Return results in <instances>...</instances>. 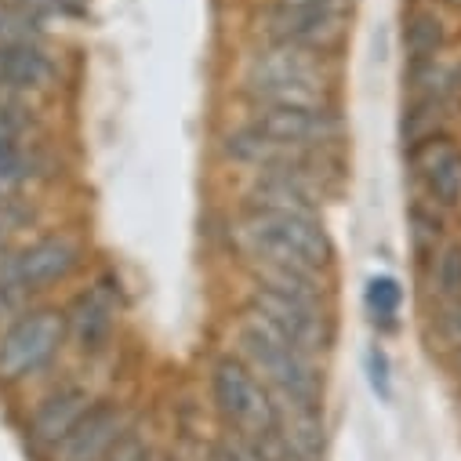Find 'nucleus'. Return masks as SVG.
Returning a JSON list of instances; mask_svg holds the SVG:
<instances>
[{
	"label": "nucleus",
	"instance_id": "1",
	"mask_svg": "<svg viewBox=\"0 0 461 461\" xmlns=\"http://www.w3.org/2000/svg\"><path fill=\"white\" fill-rule=\"evenodd\" d=\"M229 244L244 266L291 269L309 276L338 273V244L330 229L316 214H284V211H240L229 218Z\"/></svg>",
	"mask_w": 461,
	"mask_h": 461
},
{
	"label": "nucleus",
	"instance_id": "2",
	"mask_svg": "<svg viewBox=\"0 0 461 461\" xmlns=\"http://www.w3.org/2000/svg\"><path fill=\"white\" fill-rule=\"evenodd\" d=\"M225 349L233 357H240L262 378V385L273 396L323 411V396H327L323 360H312V357L298 353L284 334H276L244 302H237V312L229 316V345Z\"/></svg>",
	"mask_w": 461,
	"mask_h": 461
},
{
	"label": "nucleus",
	"instance_id": "3",
	"mask_svg": "<svg viewBox=\"0 0 461 461\" xmlns=\"http://www.w3.org/2000/svg\"><path fill=\"white\" fill-rule=\"evenodd\" d=\"M66 316L62 305L33 302L15 323L0 330V393H23L51 378L66 357Z\"/></svg>",
	"mask_w": 461,
	"mask_h": 461
},
{
	"label": "nucleus",
	"instance_id": "4",
	"mask_svg": "<svg viewBox=\"0 0 461 461\" xmlns=\"http://www.w3.org/2000/svg\"><path fill=\"white\" fill-rule=\"evenodd\" d=\"M87 262H91V244L77 225H44L41 233H30L8 251L0 276L19 284L30 298L44 302L59 287L73 284L87 269Z\"/></svg>",
	"mask_w": 461,
	"mask_h": 461
},
{
	"label": "nucleus",
	"instance_id": "5",
	"mask_svg": "<svg viewBox=\"0 0 461 461\" xmlns=\"http://www.w3.org/2000/svg\"><path fill=\"white\" fill-rule=\"evenodd\" d=\"M248 41L294 44L312 51L341 55L353 37L349 5H284V0H255L248 8Z\"/></svg>",
	"mask_w": 461,
	"mask_h": 461
},
{
	"label": "nucleus",
	"instance_id": "6",
	"mask_svg": "<svg viewBox=\"0 0 461 461\" xmlns=\"http://www.w3.org/2000/svg\"><path fill=\"white\" fill-rule=\"evenodd\" d=\"M128 312V291L113 266H102L84 287H77L62 302L66 316V349L77 360H102L121 330V316Z\"/></svg>",
	"mask_w": 461,
	"mask_h": 461
},
{
	"label": "nucleus",
	"instance_id": "7",
	"mask_svg": "<svg viewBox=\"0 0 461 461\" xmlns=\"http://www.w3.org/2000/svg\"><path fill=\"white\" fill-rule=\"evenodd\" d=\"M244 305H251L276 334H284L298 353L312 360H327L338 345V305L334 298H305V294H280L244 280Z\"/></svg>",
	"mask_w": 461,
	"mask_h": 461
},
{
	"label": "nucleus",
	"instance_id": "8",
	"mask_svg": "<svg viewBox=\"0 0 461 461\" xmlns=\"http://www.w3.org/2000/svg\"><path fill=\"white\" fill-rule=\"evenodd\" d=\"M207 400H211L218 425L237 436H258L276 425L273 393L229 349H221L207 360Z\"/></svg>",
	"mask_w": 461,
	"mask_h": 461
},
{
	"label": "nucleus",
	"instance_id": "9",
	"mask_svg": "<svg viewBox=\"0 0 461 461\" xmlns=\"http://www.w3.org/2000/svg\"><path fill=\"white\" fill-rule=\"evenodd\" d=\"M345 55L294 48V44H269V41H244L237 51L233 84H320L341 87Z\"/></svg>",
	"mask_w": 461,
	"mask_h": 461
},
{
	"label": "nucleus",
	"instance_id": "10",
	"mask_svg": "<svg viewBox=\"0 0 461 461\" xmlns=\"http://www.w3.org/2000/svg\"><path fill=\"white\" fill-rule=\"evenodd\" d=\"M240 121L258 128L269 139L320 149V153H345L349 146V121L341 105L334 109H276V105H237Z\"/></svg>",
	"mask_w": 461,
	"mask_h": 461
},
{
	"label": "nucleus",
	"instance_id": "11",
	"mask_svg": "<svg viewBox=\"0 0 461 461\" xmlns=\"http://www.w3.org/2000/svg\"><path fill=\"white\" fill-rule=\"evenodd\" d=\"M139 429V411L121 396H98L87 414L37 461H105Z\"/></svg>",
	"mask_w": 461,
	"mask_h": 461
},
{
	"label": "nucleus",
	"instance_id": "12",
	"mask_svg": "<svg viewBox=\"0 0 461 461\" xmlns=\"http://www.w3.org/2000/svg\"><path fill=\"white\" fill-rule=\"evenodd\" d=\"M98 396L102 393L95 385H87L84 378H77V375H62V378L44 382V389L37 393V400L30 403V411L23 418V439H26L30 454L33 457L48 454L87 414V407Z\"/></svg>",
	"mask_w": 461,
	"mask_h": 461
},
{
	"label": "nucleus",
	"instance_id": "13",
	"mask_svg": "<svg viewBox=\"0 0 461 461\" xmlns=\"http://www.w3.org/2000/svg\"><path fill=\"white\" fill-rule=\"evenodd\" d=\"M66 87V66L55 44H23V48H0V98L44 105L59 98Z\"/></svg>",
	"mask_w": 461,
	"mask_h": 461
},
{
	"label": "nucleus",
	"instance_id": "14",
	"mask_svg": "<svg viewBox=\"0 0 461 461\" xmlns=\"http://www.w3.org/2000/svg\"><path fill=\"white\" fill-rule=\"evenodd\" d=\"M407 164L421 185V200H429L443 214L461 207V142L454 139V131L411 146Z\"/></svg>",
	"mask_w": 461,
	"mask_h": 461
},
{
	"label": "nucleus",
	"instance_id": "15",
	"mask_svg": "<svg viewBox=\"0 0 461 461\" xmlns=\"http://www.w3.org/2000/svg\"><path fill=\"white\" fill-rule=\"evenodd\" d=\"M62 178V157L48 146H0V193H37Z\"/></svg>",
	"mask_w": 461,
	"mask_h": 461
},
{
	"label": "nucleus",
	"instance_id": "16",
	"mask_svg": "<svg viewBox=\"0 0 461 461\" xmlns=\"http://www.w3.org/2000/svg\"><path fill=\"white\" fill-rule=\"evenodd\" d=\"M273 403H276V425L273 429L298 454V461H323L327 457V421H323V411L294 403V400H280V396H273Z\"/></svg>",
	"mask_w": 461,
	"mask_h": 461
},
{
	"label": "nucleus",
	"instance_id": "17",
	"mask_svg": "<svg viewBox=\"0 0 461 461\" xmlns=\"http://www.w3.org/2000/svg\"><path fill=\"white\" fill-rule=\"evenodd\" d=\"M400 44H403V59L407 62H421V59H436L443 51H450V23L447 12L436 8L432 0L403 12V26H400Z\"/></svg>",
	"mask_w": 461,
	"mask_h": 461
},
{
	"label": "nucleus",
	"instance_id": "18",
	"mask_svg": "<svg viewBox=\"0 0 461 461\" xmlns=\"http://www.w3.org/2000/svg\"><path fill=\"white\" fill-rule=\"evenodd\" d=\"M364 305H367V320L378 334H396L400 312H403V284L393 273H375L364 287Z\"/></svg>",
	"mask_w": 461,
	"mask_h": 461
},
{
	"label": "nucleus",
	"instance_id": "19",
	"mask_svg": "<svg viewBox=\"0 0 461 461\" xmlns=\"http://www.w3.org/2000/svg\"><path fill=\"white\" fill-rule=\"evenodd\" d=\"M37 142H48L44 105L0 98V146H37Z\"/></svg>",
	"mask_w": 461,
	"mask_h": 461
},
{
	"label": "nucleus",
	"instance_id": "20",
	"mask_svg": "<svg viewBox=\"0 0 461 461\" xmlns=\"http://www.w3.org/2000/svg\"><path fill=\"white\" fill-rule=\"evenodd\" d=\"M425 287L429 298L439 305H454L461 302V240H447L425 266Z\"/></svg>",
	"mask_w": 461,
	"mask_h": 461
},
{
	"label": "nucleus",
	"instance_id": "21",
	"mask_svg": "<svg viewBox=\"0 0 461 461\" xmlns=\"http://www.w3.org/2000/svg\"><path fill=\"white\" fill-rule=\"evenodd\" d=\"M407 229H411V244H414V255H418L421 269L450 240L447 237V214L439 207H432L429 200H421V196H414V203L407 211Z\"/></svg>",
	"mask_w": 461,
	"mask_h": 461
},
{
	"label": "nucleus",
	"instance_id": "22",
	"mask_svg": "<svg viewBox=\"0 0 461 461\" xmlns=\"http://www.w3.org/2000/svg\"><path fill=\"white\" fill-rule=\"evenodd\" d=\"M23 44H55L51 26L8 5V0H0V48H23Z\"/></svg>",
	"mask_w": 461,
	"mask_h": 461
},
{
	"label": "nucleus",
	"instance_id": "23",
	"mask_svg": "<svg viewBox=\"0 0 461 461\" xmlns=\"http://www.w3.org/2000/svg\"><path fill=\"white\" fill-rule=\"evenodd\" d=\"M8 5L30 12L44 26H51V23H73V19H84L87 15V0H8Z\"/></svg>",
	"mask_w": 461,
	"mask_h": 461
},
{
	"label": "nucleus",
	"instance_id": "24",
	"mask_svg": "<svg viewBox=\"0 0 461 461\" xmlns=\"http://www.w3.org/2000/svg\"><path fill=\"white\" fill-rule=\"evenodd\" d=\"M364 364H367V382H371L375 396L382 403H393V360H389V353L382 349V345H371Z\"/></svg>",
	"mask_w": 461,
	"mask_h": 461
},
{
	"label": "nucleus",
	"instance_id": "25",
	"mask_svg": "<svg viewBox=\"0 0 461 461\" xmlns=\"http://www.w3.org/2000/svg\"><path fill=\"white\" fill-rule=\"evenodd\" d=\"M207 461H262V457L255 454V447H251L244 436L221 429V432L214 436V443L207 447Z\"/></svg>",
	"mask_w": 461,
	"mask_h": 461
},
{
	"label": "nucleus",
	"instance_id": "26",
	"mask_svg": "<svg viewBox=\"0 0 461 461\" xmlns=\"http://www.w3.org/2000/svg\"><path fill=\"white\" fill-rule=\"evenodd\" d=\"M33 302H37V298H30L19 284H12V280L0 276V330H5L8 323H15Z\"/></svg>",
	"mask_w": 461,
	"mask_h": 461
},
{
	"label": "nucleus",
	"instance_id": "27",
	"mask_svg": "<svg viewBox=\"0 0 461 461\" xmlns=\"http://www.w3.org/2000/svg\"><path fill=\"white\" fill-rule=\"evenodd\" d=\"M436 334L447 353H454V357L461 353V302L436 309Z\"/></svg>",
	"mask_w": 461,
	"mask_h": 461
},
{
	"label": "nucleus",
	"instance_id": "28",
	"mask_svg": "<svg viewBox=\"0 0 461 461\" xmlns=\"http://www.w3.org/2000/svg\"><path fill=\"white\" fill-rule=\"evenodd\" d=\"M153 454H157V450L149 447L146 432H142V429H135V432H131L117 450H113L105 461H153Z\"/></svg>",
	"mask_w": 461,
	"mask_h": 461
},
{
	"label": "nucleus",
	"instance_id": "29",
	"mask_svg": "<svg viewBox=\"0 0 461 461\" xmlns=\"http://www.w3.org/2000/svg\"><path fill=\"white\" fill-rule=\"evenodd\" d=\"M284 5H349L353 8V0H284Z\"/></svg>",
	"mask_w": 461,
	"mask_h": 461
},
{
	"label": "nucleus",
	"instance_id": "30",
	"mask_svg": "<svg viewBox=\"0 0 461 461\" xmlns=\"http://www.w3.org/2000/svg\"><path fill=\"white\" fill-rule=\"evenodd\" d=\"M432 5L443 12H461V0H432Z\"/></svg>",
	"mask_w": 461,
	"mask_h": 461
}]
</instances>
